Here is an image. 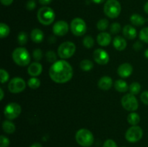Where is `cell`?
<instances>
[{"mask_svg": "<svg viewBox=\"0 0 148 147\" xmlns=\"http://www.w3.org/2000/svg\"><path fill=\"white\" fill-rule=\"evenodd\" d=\"M140 99L145 105H148V90L144 91L140 95Z\"/></svg>", "mask_w": 148, "mask_h": 147, "instance_id": "74e56055", "label": "cell"}, {"mask_svg": "<svg viewBox=\"0 0 148 147\" xmlns=\"http://www.w3.org/2000/svg\"><path fill=\"white\" fill-rule=\"evenodd\" d=\"M36 7V3L35 0H29L26 4V8L29 11H32Z\"/></svg>", "mask_w": 148, "mask_h": 147, "instance_id": "f35d334b", "label": "cell"}, {"mask_svg": "<svg viewBox=\"0 0 148 147\" xmlns=\"http://www.w3.org/2000/svg\"><path fill=\"white\" fill-rule=\"evenodd\" d=\"M26 84L24 79L20 77H14L10 81L8 89L10 92L14 94L20 93L25 89Z\"/></svg>", "mask_w": 148, "mask_h": 147, "instance_id": "8fae6325", "label": "cell"}, {"mask_svg": "<svg viewBox=\"0 0 148 147\" xmlns=\"http://www.w3.org/2000/svg\"><path fill=\"white\" fill-rule=\"evenodd\" d=\"M140 39L142 41L148 43V27H144L140 30Z\"/></svg>", "mask_w": 148, "mask_h": 147, "instance_id": "d6a6232c", "label": "cell"}, {"mask_svg": "<svg viewBox=\"0 0 148 147\" xmlns=\"http://www.w3.org/2000/svg\"><path fill=\"white\" fill-rule=\"evenodd\" d=\"M76 46L71 41H66L59 45L58 48V55L62 59H69L75 53Z\"/></svg>", "mask_w": 148, "mask_h": 147, "instance_id": "8992f818", "label": "cell"}, {"mask_svg": "<svg viewBox=\"0 0 148 147\" xmlns=\"http://www.w3.org/2000/svg\"><path fill=\"white\" fill-rule=\"evenodd\" d=\"M22 108L19 104L16 102H10L7 104L4 110V115L8 120H14L20 115Z\"/></svg>", "mask_w": 148, "mask_h": 147, "instance_id": "9c48e42d", "label": "cell"}, {"mask_svg": "<svg viewBox=\"0 0 148 147\" xmlns=\"http://www.w3.org/2000/svg\"><path fill=\"white\" fill-rule=\"evenodd\" d=\"M37 17L39 22L43 25H49L55 20V12L51 7H41L38 10L37 13Z\"/></svg>", "mask_w": 148, "mask_h": 147, "instance_id": "5b68a950", "label": "cell"}, {"mask_svg": "<svg viewBox=\"0 0 148 147\" xmlns=\"http://www.w3.org/2000/svg\"><path fill=\"white\" fill-rule=\"evenodd\" d=\"M43 51L41 50V49L36 48L33 51V59H34L36 61H37L41 60L42 58H43Z\"/></svg>", "mask_w": 148, "mask_h": 147, "instance_id": "e575fe53", "label": "cell"}, {"mask_svg": "<svg viewBox=\"0 0 148 147\" xmlns=\"http://www.w3.org/2000/svg\"><path fill=\"white\" fill-rule=\"evenodd\" d=\"M129 89H130V93L131 94L134 95H138L140 93V90H141V85L138 82H133V83L130 84Z\"/></svg>", "mask_w": 148, "mask_h": 147, "instance_id": "4316f807", "label": "cell"}, {"mask_svg": "<svg viewBox=\"0 0 148 147\" xmlns=\"http://www.w3.org/2000/svg\"><path fill=\"white\" fill-rule=\"evenodd\" d=\"M0 76H1V83L4 84L8 81L9 78H10V75H9L8 72L4 69H1L0 70Z\"/></svg>", "mask_w": 148, "mask_h": 147, "instance_id": "d590c367", "label": "cell"}, {"mask_svg": "<svg viewBox=\"0 0 148 147\" xmlns=\"http://www.w3.org/2000/svg\"><path fill=\"white\" fill-rule=\"evenodd\" d=\"M103 12L109 18L118 17L121 12V6L119 1L118 0H107L104 4Z\"/></svg>", "mask_w": 148, "mask_h": 147, "instance_id": "277c9868", "label": "cell"}, {"mask_svg": "<svg viewBox=\"0 0 148 147\" xmlns=\"http://www.w3.org/2000/svg\"><path fill=\"white\" fill-rule=\"evenodd\" d=\"M39 3L42 5H47L52 1V0H38Z\"/></svg>", "mask_w": 148, "mask_h": 147, "instance_id": "7bdbcfd3", "label": "cell"}, {"mask_svg": "<svg viewBox=\"0 0 148 147\" xmlns=\"http://www.w3.org/2000/svg\"><path fill=\"white\" fill-rule=\"evenodd\" d=\"M49 76L54 82L63 84L69 82L73 76V69L66 61H56L49 69Z\"/></svg>", "mask_w": 148, "mask_h": 147, "instance_id": "6da1fadb", "label": "cell"}, {"mask_svg": "<svg viewBox=\"0 0 148 147\" xmlns=\"http://www.w3.org/2000/svg\"><path fill=\"white\" fill-rule=\"evenodd\" d=\"M103 147H118L117 144L114 140L108 139L104 142Z\"/></svg>", "mask_w": 148, "mask_h": 147, "instance_id": "ab89813d", "label": "cell"}, {"mask_svg": "<svg viewBox=\"0 0 148 147\" xmlns=\"http://www.w3.org/2000/svg\"><path fill=\"white\" fill-rule=\"evenodd\" d=\"M27 34L25 32H20L17 35V42L20 46H24L27 42Z\"/></svg>", "mask_w": 148, "mask_h": 147, "instance_id": "4dcf8cb0", "label": "cell"}, {"mask_svg": "<svg viewBox=\"0 0 148 147\" xmlns=\"http://www.w3.org/2000/svg\"><path fill=\"white\" fill-rule=\"evenodd\" d=\"M130 21L134 25L142 26L145 23V19L138 14H133L130 17Z\"/></svg>", "mask_w": 148, "mask_h": 147, "instance_id": "603a6c76", "label": "cell"}, {"mask_svg": "<svg viewBox=\"0 0 148 147\" xmlns=\"http://www.w3.org/2000/svg\"><path fill=\"white\" fill-rule=\"evenodd\" d=\"M3 131L8 134H12L15 131V125L10 120H6L2 122Z\"/></svg>", "mask_w": 148, "mask_h": 147, "instance_id": "44dd1931", "label": "cell"}, {"mask_svg": "<svg viewBox=\"0 0 148 147\" xmlns=\"http://www.w3.org/2000/svg\"><path fill=\"white\" fill-rule=\"evenodd\" d=\"M43 66L38 62H33L29 65L27 68V73L33 77H36L42 73Z\"/></svg>", "mask_w": 148, "mask_h": 147, "instance_id": "9a60e30c", "label": "cell"}, {"mask_svg": "<svg viewBox=\"0 0 148 147\" xmlns=\"http://www.w3.org/2000/svg\"><path fill=\"white\" fill-rule=\"evenodd\" d=\"M122 147H126V146H122Z\"/></svg>", "mask_w": 148, "mask_h": 147, "instance_id": "681fc988", "label": "cell"}, {"mask_svg": "<svg viewBox=\"0 0 148 147\" xmlns=\"http://www.w3.org/2000/svg\"><path fill=\"white\" fill-rule=\"evenodd\" d=\"M133 67L130 63H124L119 66L117 69L119 76L121 78H127L132 74Z\"/></svg>", "mask_w": 148, "mask_h": 147, "instance_id": "5bb4252c", "label": "cell"}, {"mask_svg": "<svg viewBox=\"0 0 148 147\" xmlns=\"http://www.w3.org/2000/svg\"><path fill=\"white\" fill-rule=\"evenodd\" d=\"M144 10L147 14H148V1H147V2L145 3V4Z\"/></svg>", "mask_w": 148, "mask_h": 147, "instance_id": "bcb514c9", "label": "cell"}, {"mask_svg": "<svg viewBox=\"0 0 148 147\" xmlns=\"http://www.w3.org/2000/svg\"><path fill=\"white\" fill-rule=\"evenodd\" d=\"M71 31L76 36H82L87 31V24L82 19L76 17L73 19L70 24Z\"/></svg>", "mask_w": 148, "mask_h": 147, "instance_id": "ba28073f", "label": "cell"}, {"mask_svg": "<svg viewBox=\"0 0 148 147\" xmlns=\"http://www.w3.org/2000/svg\"><path fill=\"white\" fill-rule=\"evenodd\" d=\"M121 105L127 111L134 112L138 109L139 103L137 98L134 95L130 93L127 94L121 98Z\"/></svg>", "mask_w": 148, "mask_h": 147, "instance_id": "52a82bcc", "label": "cell"}, {"mask_svg": "<svg viewBox=\"0 0 148 147\" xmlns=\"http://www.w3.org/2000/svg\"><path fill=\"white\" fill-rule=\"evenodd\" d=\"M91 1H92L93 3H95V4H102V3H103L106 0H91Z\"/></svg>", "mask_w": 148, "mask_h": 147, "instance_id": "ee69618b", "label": "cell"}, {"mask_svg": "<svg viewBox=\"0 0 148 147\" xmlns=\"http://www.w3.org/2000/svg\"><path fill=\"white\" fill-rule=\"evenodd\" d=\"M0 94H1V96H0V99H1V100H2L3 99V98H4V91H3V89H0Z\"/></svg>", "mask_w": 148, "mask_h": 147, "instance_id": "7dc6e473", "label": "cell"}, {"mask_svg": "<svg viewBox=\"0 0 148 147\" xmlns=\"http://www.w3.org/2000/svg\"><path fill=\"white\" fill-rule=\"evenodd\" d=\"M111 41V36L106 32H102L97 35V42L101 46H108Z\"/></svg>", "mask_w": 148, "mask_h": 147, "instance_id": "e0dca14e", "label": "cell"}, {"mask_svg": "<svg viewBox=\"0 0 148 147\" xmlns=\"http://www.w3.org/2000/svg\"><path fill=\"white\" fill-rule=\"evenodd\" d=\"M123 35L128 40H133L137 37V30L133 27V26L127 24L123 28Z\"/></svg>", "mask_w": 148, "mask_h": 147, "instance_id": "d6986e66", "label": "cell"}, {"mask_svg": "<svg viewBox=\"0 0 148 147\" xmlns=\"http://www.w3.org/2000/svg\"><path fill=\"white\" fill-rule=\"evenodd\" d=\"M114 88L119 92H126L129 89L128 84L123 79H118L114 83Z\"/></svg>", "mask_w": 148, "mask_h": 147, "instance_id": "7402d4cb", "label": "cell"}, {"mask_svg": "<svg viewBox=\"0 0 148 147\" xmlns=\"http://www.w3.org/2000/svg\"><path fill=\"white\" fill-rule=\"evenodd\" d=\"M30 147H42V145L39 143H34V144L30 146Z\"/></svg>", "mask_w": 148, "mask_h": 147, "instance_id": "f6af8a7d", "label": "cell"}, {"mask_svg": "<svg viewBox=\"0 0 148 147\" xmlns=\"http://www.w3.org/2000/svg\"><path fill=\"white\" fill-rule=\"evenodd\" d=\"M10 140L4 135L0 136V147H8L10 146Z\"/></svg>", "mask_w": 148, "mask_h": 147, "instance_id": "8d00e7d4", "label": "cell"}, {"mask_svg": "<svg viewBox=\"0 0 148 147\" xmlns=\"http://www.w3.org/2000/svg\"><path fill=\"white\" fill-rule=\"evenodd\" d=\"M12 57L14 63L20 66H27L30 62V53L27 49L23 47H18L14 49Z\"/></svg>", "mask_w": 148, "mask_h": 147, "instance_id": "7a4b0ae2", "label": "cell"}, {"mask_svg": "<svg viewBox=\"0 0 148 147\" xmlns=\"http://www.w3.org/2000/svg\"><path fill=\"white\" fill-rule=\"evenodd\" d=\"M69 24L66 21L59 20L54 23L53 26V33L58 36H64L69 31Z\"/></svg>", "mask_w": 148, "mask_h": 147, "instance_id": "4fadbf2b", "label": "cell"}, {"mask_svg": "<svg viewBox=\"0 0 148 147\" xmlns=\"http://www.w3.org/2000/svg\"><path fill=\"white\" fill-rule=\"evenodd\" d=\"M27 85L29 86V87H30L31 89H37L40 86V81L39 80V79L36 77H32L27 82Z\"/></svg>", "mask_w": 148, "mask_h": 147, "instance_id": "83f0119b", "label": "cell"}, {"mask_svg": "<svg viewBox=\"0 0 148 147\" xmlns=\"http://www.w3.org/2000/svg\"><path fill=\"white\" fill-rule=\"evenodd\" d=\"M10 33V29L9 26L5 23L1 22L0 24V37L4 38L7 37Z\"/></svg>", "mask_w": 148, "mask_h": 147, "instance_id": "484cf974", "label": "cell"}, {"mask_svg": "<svg viewBox=\"0 0 148 147\" xmlns=\"http://www.w3.org/2000/svg\"><path fill=\"white\" fill-rule=\"evenodd\" d=\"M110 31L112 34H118L121 31V24L118 22H114L110 26Z\"/></svg>", "mask_w": 148, "mask_h": 147, "instance_id": "836d02e7", "label": "cell"}, {"mask_svg": "<svg viewBox=\"0 0 148 147\" xmlns=\"http://www.w3.org/2000/svg\"><path fill=\"white\" fill-rule=\"evenodd\" d=\"M75 139L77 144L83 147H90L94 142V136L92 132L86 128H81L77 131Z\"/></svg>", "mask_w": 148, "mask_h": 147, "instance_id": "3957f363", "label": "cell"}, {"mask_svg": "<svg viewBox=\"0 0 148 147\" xmlns=\"http://www.w3.org/2000/svg\"><path fill=\"white\" fill-rule=\"evenodd\" d=\"M109 25L108 20L106 19H101L97 22V28L101 31H104L106 30Z\"/></svg>", "mask_w": 148, "mask_h": 147, "instance_id": "f546056e", "label": "cell"}, {"mask_svg": "<svg viewBox=\"0 0 148 147\" xmlns=\"http://www.w3.org/2000/svg\"><path fill=\"white\" fill-rule=\"evenodd\" d=\"M127 121L132 125H137L140 121V117L137 112H131L127 116Z\"/></svg>", "mask_w": 148, "mask_h": 147, "instance_id": "cb8c5ba5", "label": "cell"}, {"mask_svg": "<svg viewBox=\"0 0 148 147\" xmlns=\"http://www.w3.org/2000/svg\"><path fill=\"white\" fill-rule=\"evenodd\" d=\"M133 48H134L136 51L140 50L143 48V44H142L140 41H137L134 45H133Z\"/></svg>", "mask_w": 148, "mask_h": 147, "instance_id": "60d3db41", "label": "cell"}, {"mask_svg": "<svg viewBox=\"0 0 148 147\" xmlns=\"http://www.w3.org/2000/svg\"><path fill=\"white\" fill-rule=\"evenodd\" d=\"M144 54H145V58H147V59H148V48L145 50V51Z\"/></svg>", "mask_w": 148, "mask_h": 147, "instance_id": "c3c4849f", "label": "cell"}, {"mask_svg": "<svg viewBox=\"0 0 148 147\" xmlns=\"http://www.w3.org/2000/svg\"><path fill=\"white\" fill-rule=\"evenodd\" d=\"M82 43H83V46H85L86 48L90 49V48H91L93 47L95 41H94V39L92 38L91 36L87 35L84 37Z\"/></svg>", "mask_w": 148, "mask_h": 147, "instance_id": "f1b7e54d", "label": "cell"}, {"mask_svg": "<svg viewBox=\"0 0 148 147\" xmlns=\"http://www.w3.org/2000/svg\"><path fill=\"white\" fill-rule=\"evenodd\" d=\"M46 59L49 63H53L56 61L57 56H56V53L53 50H48L46 53Z\"/></svg>", "mask_w": 148, "mask_h": 147, "instance_id": "1f68e13d", "label": "cell"}, {"mask_svg": "<svg viewBox=\"0 0 148 147\" xmlns=\"http://www.w3.org/2000/svg\"><path fill=\"white\" fill-rule=\"evenodd\" d=\"M79 67L82 70L85 71H88L93 68V63L90 60L84 59L79 63Z\"/></svg>", "mask_w": 148, "mask_h": 147, "instance_id": "d4e9b609", "label": "cell"}, {"mask_svg": "<svg viewBox=\"0 0 148 147\" xmlns=\"http://www.w3.org/2000/svg\"><path fill=\"white\" fill-rule=\"evenodd\" d=\"M113 45L116 50L119 51H122L127 48V40L121 36H116L113 40Z\"/></svg>", "mask_w": 148, "mask_h": 147, "instance_id": "ac0fdd59", "label": "cell"}, {"mask_svg": "<svg viewBox=\"0 0 148 147\" xmlns=\"http://www.w3.org/2000/svg\"><path fill=\"white\" fill-rule=\"evenodd\" d=\"M113 85V81L110 76H104L99 79L98 82V86L101 90L107 91L111 88Z\"/></svg>", "mask_w": 148, "mask_h": 147, "instance_id": "2e32d148", "label": "cell"}, {"mask_svg": "<svg viewBox=\"0 0 148 147\" xmlns=\"http://www.w3.org/2000/svg\"><path fill=\"white\" fill-rule=\"evenodd\" d=\"M14 0H0L1 4L4 6H10V4H12Z\"/></svg>", "mask_w": 148, "mask_h": 147, "instance_id": "b9f144b4", "label": "cell"}, {"mask_svg": "<svg viewBox=\"0 0 148 147\" xmlns=\"http://www.w3.org/2000/svg\"><path fill=\"white\" fill-rule=\"evenodd\" d=\"M143 135V131L141 127L137 125H132L127 131L125 133V138L130 143H136L140 141Z\"/></svg>", "mask_w": 148, "mask_h": 147, "instance_id": "30bf717a", "label": "cell"}, {"mask_svg": "<svg viewBox=\"0 0 148 147\" xmlns=\"http://www.w3.org/2000/svg\"><path fill=\"white\" fill-rule=\"evenodd\" d=\"M93 59L95 61L100 65L107 64L110 60L108 53L101 48L96 49L93 52Z\"/></svg>", "mask_w": 148, "mask_h": 147, "instance_id": "7c38bea8", "label": "cell"}, {"mask_svg": "<svg viewBox=\"0 0 148 147\" xmlns=\"http://www.w3.org/2000/svg\"><path fill=\"white\" fill-rule=\"evenodd\" d=\"M30 38L32 41L36 43H40L44 39V34L43 31L38 28H35L30 33Z\"/></svg>", "mask_w": 148, "mask_h": 147, "instance_id": "ffe728a7", "label": "cell"}]
</instances>
